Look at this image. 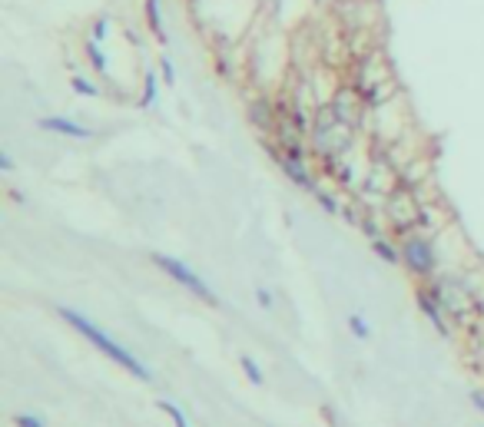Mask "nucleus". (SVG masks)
<instances>
[{"instance_id":"nucleus-6","label":"nucleus","mask_w":484,"mask_h":427,"mask_svg":"<svg viewBox=\"0 0 484 427\" xmlns=\"http://www.w3.org/2000/svg\"><path fill=\"white\" fill-rule=\"evenodd\" d=\"M398 249H402V269L415 285H428L435 275L441 272V252L438 236L431 232H405L398 236Z\"/></svg>"},{"instance_id":"nucleus-24","label":"nucleus","mask_w":484,"mask_h":427,"mask_svg":"<svg viewBox=\"0 0 484 427\" xmlns=\"http://www.w3.org/2000/svg\"><path fill=\"white\" fill-rule=\"evenodd\" d=\"M14 427H46V421L34 411H20V414H14Z\"/></svg>"},{"instance_id":"nucleus-23","label":"nucleus","mask_w":484,"mask_h":427,"mask_svg":"<svg viewBox=\"0 0 484 427\" xmlns=\"http://www.w3.org/2000/svg\"><path fill=\"white\" fill-rule=\"evenodd\" d=\"M90 40H97V44H107L110 40V17L107 14H100V17H93V24H90Z\"/></svg>"},{"instance_id":"nucleus-25","label":"nucleus","mask_w":484,"mask_h":427,"mask_svg":"<svg viewBox=\"0 0 484 427\" xmlns=\"http://www.w3.org/2000/svg\"><path fill=\"white\" fill-rule=\"evenodd\" d=\"M160 76H163V86H176V66L166 54H160Z\"/></svg>"},{"instance_id":"nucleus-3","label":"nucleus","mask_w":484,"mask_h":427,"mask_svg":"<svg viewBox=\"0 0 484 427\" xmlns=\"http://www.w3.org/2000/svg\"><path fill=\"white\" fill-rule=\"evenodd\" d=\"M57 315H60V319H64L67 325L74 328L77 335L87 338V341H90V345L97 348L100 355L110 358V361L117 364V368H123V371H127V374H133L137 381L153 384V368H149V364L143 361V358H139V355H133V351H129L127 345H119V341L110 335V331H103V328L97 325V321H93V319H87L83 311L67 309V305H60V309H57Z\"/></svg>"},{"instance_id":"nucleus-2","label":"nucleus","mask_w":484,"mask_h":427,"mask_svg":"<svg viewBox=\"0 0 484 427\" xmlns=\"http://www.w3.org/2000/svg\"><path fill=\"white\" fill-rule=\"evenodd\" d=\"M345 83L355 86L358 97L368 103V109L378 107V103L392 100L395 93H402L398 86V76H395V66L385 54V46H372L366 54H358L345 70Z\"/></svg>"},{"instance_id":"nucleus-12","label":"nucleus","mask_w":484,"mask_h":427,"mask_svg":"<svg viewBox=\"0 0 484 427\" xmlns=\"http://www.w3.org/2000/svg\"><path fill=\"white\" fill-rule=\"evenodd\" d=\"M37 127L44 129V133H57V137H64V139H93L97 137V129L83 127V123H77V119H70V117H40Z\"/></svg>"},{"instance_id":"nucleus-11","label":"nucleus","mask_w":484,"mask_h":427,"mask_svg":"<svg viewBox=\"0 0 484 427\" xmlns=\"http://www.w3.org/2000/svg\"><path fill=\"white\" fill-rule=\"evenodd\" d=\"M279 100H275V93H256L252 100H249V127L256 129L263 139H273L275 127H279Z\"/></svg>"},{"instance_id":"nucleus-22","label":"nucleus","mask_w":484,"mask_h":427,"mask_svg":"<svg viewBox=\"0 0 484 427\" xmlns=\"http://www.w3.org/2000/svg\"><path fill=\"white\" fill-rule=\"evenodd\" d=\"M156 408L163 411L166 418L173 421V427H190V421H186V414H183V408L176 404V401H170V398H160L156 401Z\"/></svg>"},{"instance_id":"nucleus-19","label":"nucleus","mask_w":484,"mask_h":427,"mask_svg":"<svg viewBox=\"0 0 484 427\" xmlns=\"http://www.w3.org/2000/svg\"><path fill=\"white\" fill-rule=\"evenodd\" d=\"M345 328L355 341H372V321H368L362 311H352V315L345 319Z\"/></svg>"},{"instance_id":"nucleus-4","label":"nucleus","mask_w":484,"mask_h":427,"mask_svg":"<svg viewBox=\"0 0 484 427\" xmlns=\"http://www.w3.org/2000/svg\"><path fill=\"white\" fill-rule=\"evenodd\" d=\"M431 291H435V299L441 301V309L451 315L458 328H465L468 321L478 319V311H481L484 299L481 291H478L475 275L461 272V269H445L431 279Z\"/></svg>"},{"instance_id":"nucleus-17","label":"nucleus","mask_w":484,"mask_h":427,"mask_svg":"<svg viewBox=\"0 0 484 427\" xmlns=\"http://www.w3.org/2000/svg\"><path fill=\"white\" fill-rule=\"evenodd\" d=\"M312 199L319 202L322 212H329V216H342V209H345V199H342V189H329V186H322Z\"/></svg>"},{"instance_id":"nucleus-1","label":"nucleus","mask_w":484,"mask_h":427,"mask_svg":"<svg viewBox=\"0 0 484 427\" xmlns=\"http://www.w3.org/2000/svg\"><path fill=\"white\" fill-rule=\"evenodd\" d=\"M362 139H366V133L358 127H352V123H345L329 103L315 107V117H312V129H309V153L319 166L358 153L362 146H368Z\"/></svg>"},{"instance_id":"nucleus-7","label":"nucleus","mask_w":484,"mask_h":427,"mask_svg":"<svg viewBox=\"0 0 484 427\" xmlns=\"http://www.w3.org/2000/svg\"><path fill=\"white\" fill-rule=\"evenodd\" d=\"M428 202L418 189H411V186H398V189L385 199L382 206V219L385 226L392 229V236H405V232H418L425 226V209H428Z\"/></svg>"},{"instance_id":"nucleus-13","label":"nucleus","mask_w":484,"mask_h":427,"mask_svg":"<svg viewBox=\"0 0 484 427\" xmlns=\"http://www.w3.org/2000/svg\"><path fill=\"white\" fill-rule=\"evenodd\" d=\"M143 20H147V30L153 34V40L160 46L170 44V30H166V17H163V0H143Z\"/></svg>"},{"instance_id":"nucleus-5","label":"nucleus","mask_w":484,"mask_h":427,"mask_svg":"<svg viewBox=\"0 0 484 427\" xmlns=\"http://www.w3.org/2000/svg\"><path fill=\"white\" fill-rule=\"evenodd\" d=\"M411 127V109L408 100H405V93H395L392 100L378 103V107L368 109V119H366V139L372 149H392L395 143H402L408 139Z\"/></svg>"},{"instance_id":"nucleus-18","label":"nucleus","mask_w":484,"mask_h":427,"mask_svg":"<svg viewBox=\"0 0 484 427\" xmlns=\"http://www.w3.org/2000/svg\"><path fill=\"white\" fill-rule=\"evenodd\" d=\"M385 219H382V212L378 209H366V216H362V222H358V232L372 242V239H378V236H385Z\"/></svg>"},{"instance_id":"nucleus-14","label":"nucleus","mask_w":484,"mask_h":427,"mask_svg":"<svg viewBox=\"0 0 484 427\" xmlns=\"http://www.w3.org/2000/svg\"><path fill=\"white\" fill-rule=\"evenodd\" d=\"M83 56H87V64H90V70L97 73V76H110V56H107V50H103V44H97V40H83Z\"/></svg>"},{"instance_id":"nucleus-15","label":"nucleus","mask_w":484,"mask_h":427,"mask_svg":"<svg viewBox=\"0 0 484 427\" xmlns=\"http://www.w3.org/2000/svg\"><path fill=\"white\" fill-rule=\"evenodd\" d=\"M372 255H378L385 265H402V249H398V239L395 236H378L368 242Z\"/></svg>"},{"instance_id":"nucleus-28","label":"nucleus","mask_w":484,"mask_h":427,"mask_svg":"<svg viewBox=\"0 0 484 427\" xmlns=\"http://www.w3.org/2000/svg\"><path fill=\"white\" fill-rule=\"evenodd\" d=\"M0 173H14V156L7 149H0Z\"/></svg>"},{"instance_id":"nucleus-21","label":"nucleus","mask_w":484,"mask_h":427,"mask_svg":"<svg viewBox=\"0 0 484 427\" xmlns=\"http://www.w3.org/2000/svg\"><path fill=\"white\" fill-rule=\"evenodd\" d=\"M239 368H242V374H246V381L249 384H263L265 381V371L259 368V361L252 355H239Z\"/></svg>"},{"instance_id":"nucleus-26","label":"nucleus","mask_w":484,"mask_h":427,"mask_svg":"<svg viewBox=\"0 0 484 427\" xmlns=\"http://www.w3.org/2000/svg\"><path fill=\"white\" fill-rule=\"evenodd\" d=\"M256 305H259V309H265V311L275 309V295L265 289V285H256Z\"/></svg>"},{"instance_id":"nucleus-16","label":"nucleus","mask_w":484,"mask_h":427,"mask_svg":"<svg viewBox=\"0 0 484 427\" xmlns=\"http://www.w3.org/2000/svg\"><path fill=\"white\" fill-rule=\"evenodd\" d=\"M160 103V73L153 66H143V93H139V109H153Z\"/></svg>"},{"instance_id":"nucleus-20","label":"nucleus","mask_w":484,"mask_h":427,"mask_svg":"<svg viewBox=\"0 0 484 427\" xmlns=\"http://www.w3.org/2000/svg\"><path fill=\"white\" fill-rule=\"evenodd\" d=\"M70 90H74L77 97H83V100H100L103 97L100 86H97L93 80H87L83 73H74V76H70Z\"/></svg>"},{"instance_id":"nucleus-10","label":"nucleus","mask_w":484,"mask_h":427,"mask_svg":"<svg viewBox=\"0 0 484 427\" xmlns=\"http://www.w3.org/2000/svg\"><path fill=\"white\" fill-rule=\"evenodd\" d=\"M275 163H279L283 176L293 182L295 189L309 192V196H315V192L322 189L319 176H315V159H312V156H279Z\"/></svg>"},{"instance_id":"nucleus-27","label":"nucleus","mask_w":484,"mask_h":427,"mask_svg":"<svg viewBox=\"0 0 484 427\" xmlns=\"http://www.w3.org/2000/svg\"><path fill=\"white\" fill-rule=\"evenodd\" d=\"M468 401L475 404V411H481L484 414V388H471V391H468Z\"/></svg>"},{"instance_id":"nucleus-9","label":"nucleus","mask_w":484,"mask_h":427,"mask_svg":"<svg viewBox=\"0 0 484 427\" xmlns=\"http://www.w3.org/2000/svg\"><path fill=\"white\" fill-rule=\"evenodd\" d=\"M415 309L421 311V319H425L431 328H435V331H438V338H445V341H451V338H455L458 325L451 321V315L441 309V301L435 299L431 285H415Z\"/></svg>"},{"instance_id":"nucleus-8","label":"nucleus","mask_w":484,"mask_h":427,"mask_svg":"<svg viewBox=\"0 0 484 427\" xmlns=\"http://www.w3.org/2000/svg\"><path fill=\"white\" fill-rule=\"evenodd\" d=\"M149 262H153L170 282H176L180 289H186L200 301H206V305H220V295H216V291L206 285V279H202L192 265H186L183 259H173V255H163V252H149Z\"/></svg>"}]
</instances>
